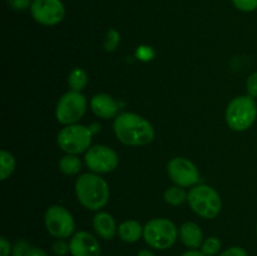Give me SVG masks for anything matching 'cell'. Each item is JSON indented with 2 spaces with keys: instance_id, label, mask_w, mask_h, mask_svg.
<instances>
[{
  "instance_id": "obj_1",
  "label": "cell",
  "mask_w": 257,
  "mask_h": 256,
  "mask_svg": "<svg viewBox=\"0 0 257 256\" xmlns=\"http://www.w3.org/2000/svg\"><path fill=\"white\" fill-rule=\"evenodd\" d=\"M115 137L125 146H146L155 138V128L146 118L137 113L124 112L118 114L113 123Z\"/></svg>"
},
{
  "instance_id": "obj_2",
  "label": "cell",
  "mask_w": 257,
  "mask_h": 256,
  "mask_svg": "<svg viewBox=\"0 0 257 256\" xmlns=\"http://www.w3.org/2000/svg\"><path fill=\"white\" fill-rule=\"evenodd\" d=\"M75 195L87 210L98 211L109 201V186L98 173H83L75 182Z\"/></svg>"
},
{
  "instance_id": "obj_3",
  "label": "cell",
  "mask_w": 257,
  "mask_h": 256,
  "mask_svg": "<svg viewBox=\"0 0 257 256\" xmlns=\"http://www.w3.org/2000/svg\"><path fill=\"white\" fill-rule=\"evenodd\" d=\"M178 237L180 230L168 218H152L143 226V238L155 250H167L175 245Z\"/></svg>"
},
{
  "instance_id": "obj_4",
  "label": "cell",
  "mask_w": 257,
  "mask_h": 256,
  "mask_svg": "<svg viewBox=\"0 0 257 256\" xmlns=\"http://www.w3.org/2000/svg\"><path fill=\"white\" fill-rule=\"evenodd\" d=\"M257 118L255 98L250 95H238L233 98L226 109V122L233 131L243 132L252 127Z\"/></svg>"
},
{
  "instance_id": "obj_5",
  "label": "cell",
  "mask_w": 257,
  "mask_h": 256,
  "mask_svg": "<svg viewBox=\"0 0 257 256\" xmlns=\"http://www.w3.org/2000/svg\"><path fill=\"white\" fill-rule=\"evenodd\" d=\"M190 207L203 218H215L220 215L222 200L213 187L208 185L193 186L187 195Z\"/></svg>"
},
{
  "instance_id": "obj_6",
  "label": "cell",
  "mask_w": 257,
  "mask_h": 256,
  "mask_svg": "<svg viewBox=\"0 0 257 256\" xmlns=\"http://www.w3.org/2000/svg\"><path fill=\"white\" fill-rule=\"evenodd\" d=\"M93 133L89 127L83 124H69L65 125L58 133V146L68 155H80L87 152L90 148Z\"/></svg>"
},
{
  "instance_id": "obj_7",
  "label": "cell",
  "mask_w": 257,
  "mask_h": 256,
  "mask_svg": "<svg viewBox=\"0 0 257 256\" xmlns=\"http://www.w3.org/2000/svg\"><path fill=\"white\" fill-rule=\"evenodd\" d=\"M87 110V98L82 92L69 90L60 97L55 108V117L64 125L79 122Z\"/></svg>"
},
{
  "instance_id": "obj_8",
  "label": "cell",
  "mask_w": 257,
  "mask_h": 256,
  "mask_svg": "<svg viewBox=\"0 0 257 256\" xmlns=\"http://www.w3.org/2000/svg\"><path fill=\"white\" fill-rule=\"evenodd\" d=\"M47 231L55 238H68L74 235L75 221L73 215L60 205L48 207L44 215Z\"/></svg>"
},
{
  "instance_id": "obj_9",
  "label": "cell",
  "mask_w": 257,
  "mask_h": 256,
  "mask_svg": "<svg viewBox=\"0 0 257 256\" xmlns=\"http://www.w3.org/2000/svg\"><path fill=\"white\" fill-rule=\"evenodd\" d=\"M85 165L92 172L103 175L109 173L117 168L119 158L117 152L104 145H97L90 147L85 153Z\"/></svg>"
},
{
  "instance_id": "obj_10",
  "label": "cell",
  "mask_w": 257,
  "mask_h": 256,
  "mask_svg": "<svg viewBox=\"0 0 257 256\" xmlns=\"http://www.w3.org/2000/svg\"><path fill=\"white\" fill-rule=\"evenodd\" d=\"M30 13L37 23L53 27L64 19L65 8L62 0H33Z\"/></svg>"
},
{
  "instance_id": "obj_11",
  "label": "cell",
  "mask_w": 257,
  "mask_h": 256,
  "mask_svg": "<svg viewBox=\"0 0 257 256\" xmlns=\"http://www.w3.org/2000/svg\"><path fill=\"white\" fill-rule=\"evenodd\" d=\"M167 172L172 182L180 187H192L200 181L198 168L185 157L172 158L167 165Z\"/></svg>"
},
{
  "instance_id": "obj_12",
  "label": "cell",
  "mask_w": 257,
  "mask_h": 256,
  "mask_svg": "<svg viewBox=\"0 0 257 256\" xmlns=\"http://www.w3.org/2000/svg\"><path fill=\"white\" fill-rule=\"evenodd\" d=\"M70 255L72 256H100L102 248L97 238L88 231H78L70 237Z\"/></svg>"
},
{
  "instance_id": "obj_13",
  "label": "cell",
  "mask_w": 257,
  "mask_h": 256,
  "mask_svg": "<svg viewBox=\"0 0 257 256\" xmlns=\"http://www.w3.org/2000/svg\"><path fill=\"white\" fill-rule=\"evenodd\" d=\"M90 108L97 117L103 119H110L117 117L119 105L115 102L114 98L110 97L107 93H98L93 95L90 100Z\"/></svg>"
},
{
  "instance_id": "obj_14",
  "label": "cell",
  "mask_w": 257,
  "mask_h": 256,
  "mask_svg": "<svg viewBox=\"0 0 257 256\" xmlns=\"http://www.w3.org/2000/svg\"><path fill=\"white\" fill-rule=\"evenodd\" d=\"M180 240L190 250H197L202 246L203 233L200 226L192 221L182 223L180 227Z\"/></svg>"
},
{
  "instance_id": "obj_15",
  "label": "cell",
  "mask_w": 257,
  "mask_h": 256,
  "mask_svg": "<svg viewBox=\"0 0 257 256\" xmlns=\"http://www.w3.org/2000/svg\"><path fill=\"white\" fill-rule=\"evenodd\" d=\"M93 227L97 235L103 240H112L118 232V227L113 216L104 211H100L93 217Z\"/></svg>"
},
{
  "instance_id": "obj_16",
  "label": "cell",
  "mask_w": 257,
  "mask_h": 256,
  "mask_svg": "<svg viewBox=\"0 0 257 256\" xmlns=\"http://www.w3.org/2000/svg\"><path fill=\"white\" fill-rule=\"evenodd\" d=\"M118 236L127 243H135L143 237V226L136 220L123 221L118 226Z\"/></svg>"
},
{
  "instance_id": "obj_17",
  "label": "cell",
  "mask_w": 257,
  "mask_h": 256,
  "mask_svg": "<svg viewBox=\"0 0 257 256\" xmlns=\"http://www.w3.org/2000/svg\"><path fill=\"white\" fill-rule=\"evenodd\" d=\"M59 170L64 175H77L82 170V161L77 155H67L60 158Z\"/></svg>"
},
{
  "instance_id": "obj_18",
  "label": "cell",
  "mask_w": 257,
  "mask_h": 256,
  "mask_svg": "<svg viewBox=\"0 0 257 256\" xmlns=\"http://www.w3.org/2000/svg\"><path fill=\"white\" fill-rule=\"evenodd\" d=\"M68 84L70 89L82 92L88 84V74L82 68H74L68 75Z\"/></svg>"
},
{
  "instance_id": "obj_19",
  "label": "cell",
  "mask_w": 257,
  "mask_h": 256,
  "mask_svg": "<svg viewBox=\"0 0 257 256\" xmlns=\"http://www.w3.org/2000/svg\"><path fill=\"white\" fill-rule=\"evenodd\" d=\"M0 162H2V166H0V180L5 181L13 175L17 162H15L14 156L7 150H3L0 152Z\"/></svg>"
},
{
  "instance_id": "obj_20",
  "label": "cell",
  "mask_w": 257,
  "mask_h": 256,
  "mask_svg": "<svg viewBox=\"0 0 257 256\" xmlns=\"http://www.w3.org/2000/svg\"><path fill=\"white\" fill-rule=\"evenodd\" d=\"M187 195L188 193L185 192L183 187H180V186H172V187L166 190L165 201L171 206L182 205L185 201H187Z\"/></svg>"
},
{
  "instance_id": "obj_21",
  "label": "cell",
  "mask_w": 257,
  "mask_h": 256,
  "mask_svg": "<svg viewBox=\"0 0 257 256\" xmlns=\"http://www.w3.org/2000/svg\"><path fill=\"white\" fill-rule=\"evenodd\" d=\"M221 240L216 236H210L206 240H203L202 246H201V252L205 256H216L221 251Z\"/></svg>"
},
{
  "instance_id": "obj_22",
  "label": "cell",
  "mask_w": 257,
  "mask_h": 256,
  "mask_svg": "<svg viewBox=\"0 0 257 256\" xmlns=\"http://www.w3.org/2000/svg\"><path fill=\"white\" fill-rule=\"evenodd\" d=\"M120 43V34L118 30L115 29H109L107 32V35H105V39L103 45H104V49L107 52H114L118 48Z\"/></svg>"
},
{
  "instance_id": "obj_23",
  "label": "cell",
  "mask_w": 257,
  "mask_h": 256,
  "mask_svg": "<svg viewBox=\"0 0 257 256\" xmlns=\"http://www.w3.org/2000/svg\"><path fill=\"white\" fill-rule=\"evenodd\" d=\"M32 246L24 240H19L13 245L12 256H29Z\"/></svg>"
},
{
  "instance_id": "obj_24",
  "label": "cell",
  "mask_w": 257,
  "mask_h": 256,
  "mask_svg": "<svg viewBox=\"0 0 257 256\" xmlns=\"http://www.w3.org/2000/svg\"><path fill=\"white\" fill-rule=\"evenodd\" d=\"M52 251L57 256H65L68 252H70L69 242L64 241V238H58L52 246Z\"/></svg>"
},
{
  "instance_id": "obj_25",
  "label": "cell",
  "mask_w": 257,
  "mask_h": 256,
  "mask_svg": "<svg viewBox=\"0 0 257 256\" xmlns=\"http://www.w3.org/2000/svg\"><path fill=\"white\" fill-rule=\"evenodd\" d=\"M232 3L241 12L250 13L257 9V0H232Z\"/></svg>"
},
{
  "instance_id": "obj_26",
  "label": "cell",
  "mask_w": 257,
  "mask_h": 256,
  "mask_svg": "<svg viewBox=\"0 0 257 256\" xmlns=\"http://www.w3.org/2000/svg\"><path fill=\"white\" fill-rule=\"evenodd\" d=\"M246 89H247V95H250V97L252 98L257 97V72L252 73V74L247 78Z\"/></svg>"
},
{
  "instance_id": "obj_27",
  "label": "cell",
  "mask_w": 257,
  "mask_h": 256,
  "mask_svg": "<svg viewBox=\"0 0 257 256\" xmlns=\"http://www.w3.org/2000/svg\"><path fill=\"white\" fill-rule=\"evenodd\" d=\"M8 5L10 8H13L14 10L18 12H23V10H27L28 8L32 7V0H7Z\"/></svg>"
},
{
  "instance_id": "obj_28",
  "label": "cell",
  "mask_w": 257,
  "mask_h": 256,
  "mask_svg": "<svg viewBox=\"0 0 257 256\" xmlns=\"http://www.w3.org/2000/svg\"><path fill=\"white\" fill-rule=\"evenodd\" d=\"M220 256H248L247 251L240 246H232V247L226 248L225 251L220 253Z\"/></svg>"
},
{
  "instance_id": "obj_29",
  "label": "cell",
  "mask_w": 257,
  "mask_h": 256,
  "mask_svg": "<svg viewBox=\"0 0 257 256\" xmlns=\"http://www.w3.org/2000/svg\"><path fill=\"white\" fill-rule=\"evenodd\" d=\"M12 250L13 246L12 243H10V241L3 236V237L0 238V256H10L12 255Z\"/></svg>"
},
{
  "instance_id": "obj_30",
  "label": "cell",
  "mask_w": 257,
  "mask_h": 256,
  "mask_svg": "<svg viewBox=\"0 0 257 256\" xmlns=\"http://www.w3.org/2000/svg\"><path fill=\"white\" fill-rule=\"evenodd\" d=\"M138 57L143 60H150L153 58V50L150 47H140L138 49Z\"/></svg>"
},
{
  "instance_id": "obj_31",
  "label": "cell",
  "mask_w": 257,
  "mask_h": 256,
  "mask_svg": "<svg viewBox=\"0 0 257 256\" xmlns=\"http://www.w3.org/2000/svg\"><path fill=\"white\" fill-rule=\"evenodd\" d=\"M29 256H49L47 252H45L43 248L40 247H32L30 250V255Z\"/></svg>"
},
{
  "instance_id": "obj_32",
  "label": "cell",
  "mask_w": 257,
  "mask_h": 256,
  "mask_svg": "<svg viewBox=\"0 0 257 256\" xmlns=\"http://www.w3.org/2000/svg\"><path fill=\"white\" fill-rule=\"evenodd\" d=\"M181 256H205V255L198 250H188L186 251V252H183Z\"/></svg>"
},
{
  "instance_id": "obj_33",
  "label": "cell",
  "mask_w": 257,
  "mask_h": 256,
  "mask_svg": "<svg viewBox=\"0 0 257 256\" xmlns=\"http://www.w3.org/2000/svg\"><path fill=\"white\" fill-rule=\"evenodd\" d=\"M137 256H155V253L151 250H148V248H142V250L138 251Z\"/></svg>"
},
{
  "instance_id": "obj_34",
  "label": "cell",
  "mask_w": 257,
  "mask_h": 256,
  "mask_svg": "<svg viewBox=\"0 0 257 256\" xmlns=\"http://www.w3.org/2000/svg\"><path fill=\"white\" fill-rule=\"evenodd\" d=\"M89 130L92 131V133L94 135V133H97L98 131L100 130V124L99 123H92V124L89 125Z\"/></svg>"
},
{
  "instance_id": "obj_35",
  "label": "cell",
  "mask_w": 257,
  "mask_h": 256,
  "mask_svg": "<svg viewBox=\"0 0 257 256\" xmlns=\"http://www.w3.org/2000/svg\"><path fill=\"white\" fill-rule=\"evenodd\" d=\"M256 233H257V226H256Z\"/></svg>"
}]
</instances>
